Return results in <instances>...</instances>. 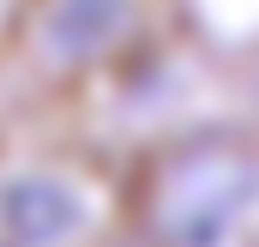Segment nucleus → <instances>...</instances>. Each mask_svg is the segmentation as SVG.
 Returning <instances> with one entry per match:
<instances>
[{
	"instance_id": "obj_6",
	"label": "nucleus",
	"mask_w": 259,
	"mask_h": 247,
	"mask_svg": "<svg viewBox=\"0 0 259 247\" xmlns=\"http://www.w3.org/2000/svg\"><path fill=\"white\" fill-rule=\"evenodd\" d=\"M0 247H12V241H0Z\"/></svg>"
},
{
	"instance_id": "obj_1",
	"label": "nucleus",
	"mask_w": 259,
	"mask_h": 247,
	"mask_svg": "<svg viewBox=\"0 0 259 247\" xmlns=\"http://www.w3.org/2000/svg\"><path fill=\"white\" fill-rule=\"evenodd\" d=\"M169 24V0H18L6 61L42 91H84L133 66Z\"/></svg>"
},
{
	"instance_id": "obj_3",
	"label": "nucleus",
	"mask_w": 259,
	"mask_h": 247,
	"mask_svg": "<svg viewBox=\"0 0 259 247\" xmlns=\"http://www.w3.org/2000/svg\"><path fill=\"white\" fill-rule=\"evenodd\" d=\"M229 103H235V127H247L259 139V43L235 61V72H229Z\"/></svg>"
},
{
	"instance_id": "obj_5",
	"label": "nucleus",
	"mask_w": 259,
	"mask_h": 247,
	"mask_svg": "<svg viewBox=\"0 0 259 247\" xmlns=\"http://www.w3.org/2000/svg\"><path fill=\"white\" fill-rule=\"evenodd\" d=\"M12 24H18V0H0V61H6V43H12Z\"/></svg>"
},
{
	"instance_id": "obj_2",
	"label": "nucleus",
	"mask_w": 259,
	"mask_h": 247,
	"mask_svg": "<svg viewBox=\"0 0 259 247\" xmlns=\"http://www.w3.org/2000/svg\"><path fill=\"white\" fill-rule=\"evenodd\" d=\"M127 229V181L78 151L0 157V241L12 247H103Z\"/></svg>"
},
{
	"instance_id": "obj_4",
	"label": "nucleus",
	"mask_w": 259,
	"mask_h": 247,
	"mask_svg": "<svg viewBox=\"0 0 259 247\" xmlns=\"http://www.w3.org/2000/svg\"><path fill=\"white\" fill-rule=\"evenodd\" d=\"M211 247H259V187L235 205V217L223 223V235H217Z\"/></svg>"
}]
</instances>
